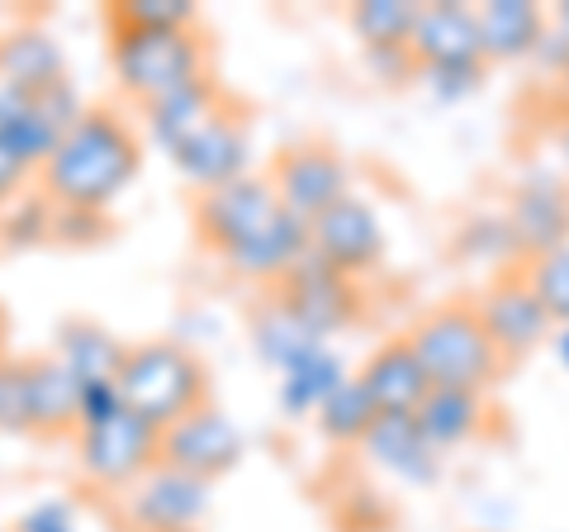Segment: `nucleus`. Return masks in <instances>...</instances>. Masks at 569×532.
<instances>
[{"mask_svg":"<svg viewBox=\"0 0 569 532\" xmlns=\"http://www.w3.org/2000/svg\"><path fill=\"white\" fill-rule=\"evenodd\" d=\"M309 253L318 262L337 266L342 276L361 280L370 272H380V262L389 253L385 219L376 215V205L366 195H342L337 205H328L318 219H309Z\"/></svg>","mask_w":569,"mask_h":532,"instance_id":"9d476101","label":"nucleus"},{"mask_svg":"<svg viewBox=\"0 0 569 532\" xmlns=\"http://www.w3.org/2000/svg\"><path fill=\"white\" fill-rule=\"evenodd\" d=\"M456 253L466 262H512V238H508V224L503 215H479V219H466L456 234Z\"/></svg>","mask_w":569,"mask_h":532,"instance_id":"7c9ffc66","label":"nucleus"},{"mask_svg":"<svg viewBox=\"0 0 569 532\" xmlns=\"http://www.w3.org/2000/svg\"><path fill=\"white\" fill-rule=\"evenodd\" d=\"M24 385H29V433L33 437H71L77 433L81 385L52 352L24 357Z\"/></svg>","mask_w":569,"mask_h":532,"instance_id":"a211bd4d","label":"nucleus"},{"mask_svg":"<svg viewBox=\"0 0 569 532\" xmlns=\"http://www.w3.org/2000/svg\"><path fill=\"white\" fill-rule=\"evenodd\" d=\"M470 305H475L479 324H485L489 343L498 347V357L503 362L531 357V352L546 347V338L556 333L550 314L541 309V299L531 295V286L522 280V272H498L489 286L470 299Z\"/></svg>","mask_w":569,"mask_h":532,"instance_id":"f8f14e48","label":"nucleus"},{"mask_svg":"<svg viewBox=\"0 0 569 532\" xmlns=\"http://www.w3.org/2000/svg\"><path fill=\"white\" fill-rule=\"evenodd\" d=\"M252 343H257V352H261V362L276 366V376H280V371L290 366L295 357H305L309 347H318L313 333L299 324V318H290V314L276 305V295L252 314Z\"/></svg>","mask_w":569,"mask_h":532,"instance_id":"bb28decb","label":"nucleus"},{"mask_svg":"<svg viewBox=\"0 0 569 532\" xmlns=\"http://www.w3.org/2000/svg\"><path fill=\"white\" fill-rule=\"evenodd\" d=\"M546 20H550V29H560L565 39H569V0H560V6H550V10H546Z\"/></svg>","mask_w":569,"mask_h":532,"instance_id":"e433bc0d","label":"nucleus"},{"mask_svg":"<svg viewBox=\"0 0 569 532\" xmlns=\"http://www.w3.org/2000/svg\"><path fill=\"white\" fill-rule=\"evenodd\" d=\"M408 58H413L418 72H432V67H485L475 6H466V0L418 6L413 33H408Z\"/></svg>","mask_w":569,"mask_h":532,"instance_id":"2eb2a0df","label":"nucleus"},{"mask_svg":"<svg viewBox=\"0 0 569 532\" xmlns=\"http://www.w3.org/2000/svg\"><path fill=\"white\" fill-rule=\"evenodd\" d=\"M200 532H204V528H200Z\"/></svg>","mask_w":569,"mask_h":532,"instance_id":"79ce46f5","label":"nucleus"},{"mask_svg":"<svg viewBox=\"0 0 569 532\" xmlns=\"http://www.w3.org/2000/svg\"><path fill=\"white\" fill-rule=\"evenodd\" d=\"M422 437L432 442V452H456L475 442L479 433L489 428V395L485 390H451V385H432L422 395V404L413 410Z\"/></svg>","mask_w":569,"mask_h":532,"instance_id":"6ab92c4d","label":"nucleus"},{"mask_svg":"<svg viewBox=\"0 0 569 532\" xmlns=\"http://www.w3.org/2000/svg\"><path fill=\"white\" fill-rule=\"evenodd\" d=\"M403 343L413 347L427 385L485 390L489 395V385L508 371V362L498 357V347L489 343V333L479 324L470 299H451V305H437L432 314H422L418 324L403 333Z\"/></svg>","mask_w":569,"mask_h":532,"instance_id":"39448f33","label":"nucleus"},{"mask_svg":"<svg viewBox=\"0 0 569 532\" xmlns=\"http://www.w3.org/2000/svg\"><path fill=\"white\" fill-rule=\"evenodd\" d=\"M29 181H33V171L20 162V157H14V148L0 144V209H6L10 200H20Z\"/></svg>","mask_w":569,"mask_h":532,"instance_id":"f704fd0d","label":"nucleus"},{"mask_svg":"<svg viewBox=\"0 0 569 532\" xmlns=\"http://www.w3.org/2000/svg\"><path fill=\"white\" fill-rule=\"evenodd\" d=\"M104 20L110 29H200V10L190 0H119Z\"/></svg>","mask_w":569,"mask_h":532,"instance_id":"c85d7f7f","label":"nucleus"},{"mask_svg":"<svg viewBox=\"0 0 569 532\" xmlns=\"http://www.w3.org/2000/svg\"><path fill=\"white\" fill-rule=\"evenodd\" d=\"M376 418H380L376 400L366 395L361 381L347 376V381L337 385L332 395L313 410V428H318V437H328L332 447H361L366 433L376 428Z\"/></svg>","mask_w":569,"mask_h":532,"instance_id":"393cba45","label":"nucleus"},{"mask_svg":"<svg viewBox=\"0 0 569 532\" xmlns=\"http://www.w3.org/2000/svg\"><path fill=\"white\" fill-rule=\"evenodd\" d=\"M550 77H560L565 81V72H569V39L560 29H550V20H546V33H541V43H537V52H531Z\"/></svg>","mask_w":569,"mask_h":532,"instance_id":"c9c22d12","label":"nucleus"},{"mask_svg":"<svg viewBox=\"0 0 569 532\" xmlns=\"http://www.w3.org/2000/svg\"><path fill=\"white\" fill-rule=\"evenodd\" d=\"M110 72L138 110L209 77L200 29H110Z\"/></svg>","mask_w":569,"mask_h":532,"instance_id":"20e7f679","label":"nucleus"},{"mask_svg":"<svg viewBox=\"0 0 569 532\" xmlns=\"http://www.w3.org/2000/svg\"><path fill=\"white\" fill-rule=\"evenodd\" d=\"M342 381H347L342 357H337L328 343H318L280 371V410L284 414H313Z\"/></svg>","mask_w":569,"mask_h":532,"instance_id":"b1692460","label":"nucleus"},{"mask_svg":"<svg viewBox=\"0 0 569 532\" xmlns=\"http://www.w3.org/2000/svg\"><path fill=\"white\" fill-rule=\"evenodd\" d=\"M247 157H252V129H247V115L228 100L204 129H194L171 152V167L181 171L186 186L204 195V190H219L228 181H238V176H247Z\"/></svg>","mask_w":569,"mask_h":532,"instance_id":"4468645a","label":"nucleus"},{"mask_svg":"<svg viewBox=\"0 0 569 532\" xmlns=\"http://www.w3.org/2000/svg\"><path fill=\"white\" fill-rule=\"evenodd\" d=\"M242 452H247V437L233 423V414H223L219 404L209 400L194 414L176 418L171 428H162V452H157V461L213 485V481H223V475H233L242 466Z\"/></svg>","mask_w":569,"mask_h":532,"instance_id":"1a4fd4ad","label":"nucleus"},{"mask_svg":"<svg viewBox=\"0 0 569 532\" xmlns=\"http://www.w3.org/2000/svg\"><path fill=\"white\" fill-rule=\"evenodd\" d=\"M427 81V91L441 96V100H460V96H475L479 81H485V67H432V72H418Z\"/></svg>","mask_w":569,"mask_h":532,"instance_id":"473e14b6","label":"nucleus"},{"mask_svg":"<svg viewBox=\"0 0 569 532\" xmlns=\"http://www.w3.org/2000/svg\"><path fill=\"white\" fill-rule=\"evenodd\" d=\"M209 504L213 485L194 481L186 471H171L162 461L123 494H114V513L129 532H200Z\"/></svg>","mask_w":569,"mask_h":532,"instance_id":"0eeeda50","label":"nucleus"},{"mask_svg":"<svg viewBox=\"0 0 569 532\" xmlns=\"http://www.w3.org/2000/svg\"><path fill=\"white\" fill-rule=\"evenodd\" d=\"M123 352H129V343H119L96 318H67L58 328V338H52V357L77 376V385L114 381L123 366Z\"/></svg>","mask_w":569,"mask_h":532,"instance_id":"5701e85b","label":"nucleus"},{"mask_svg":"<svg viewBox=\"0 0 569 532\" xmlns=\"http://www.w3.org/2000/svg\"><path fill=\"white\" fill-rule=\"evenodd\" d=\"M0 433H29V385H24V357H0Z\"/></svg>","mask_w":569,"mask_h":532,"instance_id":"2f4dec72","label":"nucleus"},{"mask_svg":"<svg viewBox=\"0 0 569 532\" xmlns=\"http://www.w3.org/2000/svg\"><path fill=\"white\" fill-rule=\"evenodd\" d=\"M10 532H77V509L67 500H43V504L24 509Z\"/></svg>","mask_w":569,"mask_h":532,"instance_id":"72a5a7b5","label":"nucleus"},{"mask_svg":"<svg viewBox=\"0 0 569 532\" xmlns=\"http://www.w3.org/2000/svg\"><path fill=\"white\" fill-rule=\"evenodd\" d=\"M52 238V205L39 190H24L20 200L0 209V247H33Z\"/></svg>","mask_w":569,"mask_h":532,"instance_id":"c756f323","label":"nucleus"},{"mask_svg":"<svg viewBox=\"0 0 569 532\" xmlns=\"http://www.w3.org/2000/svg\"><path fill=\"white\" fill-rule=\"evenodd\" d=\"M361 452L370 456V466L399 475L403 485H437L441 475V452H432V442L422 437L413 414H380L376 428L366 433Z\"/></svg>","mask_w":569,"mask_h":532,"instance_id":"f3484780","label":"nucleus"},{"mask_svg":"<svg viewBox=\"0 0 569 532\" xmlns=\"http://www.w3.org/2000/svg\"><path fill=\"white\" fill-rule=\"evenodd\" d=\"M556 357H560V362H565V371H569V324L556 333Z\"/></svg>","mask_w":569,"mask_h":532,"instance_id":"58836bf2","label":"nucleus"},{"mask_svg":"<svg viewBox=\"0 0 569 532\" xmlns=\"http://www.w3.org/2000/svg\"><path fill=\"white\" fill-rule=\"evenodd\" d=\"M194 234L238 280L271 290L309 257V224L280 205L261 171L194 195Z\"/></svg>","mask_w":569,"mask_h":532,"instance_id":"f257e3e1","label":"nucleus"},{"mask_svg":"<svg viewBox=\"0 0 569 532\" xmlns=\"http://www.w3.org/2000/svg\"><path fill=\"white\" fill-rule=\"evenodd\" d=\"M266 181L276 186L280 205L290 209L295 219H318L328 205H337L342 195H351V162L332 144H295L284 148L271 171H266Z\"/></svg>","mask_w":569,"mask_h":532,"instance_id":"9b49d317","label":"nucleus"},{"mask_svg":"<svg viewBox=\"0 0 569 532\" xmlns=\"http://www.w3.org/2000/svg\"><path fill=\"white\" fill-rule=\"evenodd\" d=\"M518 272L531 286V295L541 299V309L550 314V324L565 328L569 324V243L556 247V253H546V257L522 262Z\"/></svg>","mask_w":569,"mask_h":532,"instance_id":"cd10ccee","label":"nucleus"},{"mask_svg":"<svg viewBox=\"0 0 569 532\" xmlns=\"http://www.w3.org/2000/svg\"><path fill=\"white\" fill-rule=\"evenodd\" d=\"M560 91H565V100H569V72H565V81H560Z\"/></svg>","mask_w":569,"mask_h":532,"instance_id":"ea45409f","label":"nucleus"},{"mask_svg":"<svg viewBox=\"0 0 569 532\" xmlns=\"http://www.w3.org/2000/svg\"><path fill=\"white\" fill-rule=\"evenodd\" d=\"M71 447H77V475L86 485L100 494H123L157 466L162 428H152V423L138 418L133 410H119L100 423H81V428L71 433Z\"/></svg>","mask_w":569,"mask_h":532,"instance_id":"423d86ee","label":"nucleus"},{"mask_svg":"<svg viewBox=\"0 0 569 532\" xmlns=\"http://www.w3.org/2000/svg\"><path fill=\"white\" fill-rule=\"evenodd\" d=\"M556 148H560V157L569 162V110L560 115V124H556Z\"/></svg>","mask_w":569,"mask_h":532,"instance_id":"4c0bfd02","label":"nucleus"},{"mask_svg":"<svg viewBox=\"0 0 569 532\" xmlns=\"http://www.w3.org/2000/svg\"><path fill=\"white\" fill-rule=\"evenodd\" d=\"M503 224L518 262L546 257L569 243V181L556 171H531L508 190Z\"/></svg>","mask_w":569,"mask_h":532,"instance_id":"ddd939ff","label":"nucleus"},{"mask_svg":"<svg viewBox=\"0 0 569 532\" xmlns=\"http://www.w3.org/2000/svg\"><path fill=\"white\" fill-rule=\"evenodd\" d=\"M271 295H276V305L290 314V318H299V324H305L318 343H328V338H337V333H347L356 318H361V309H366L361 280L342 276L337 266L318 262L313 253L299 262Z\"/></svg>","mask_w":569,"mask_h":532,"instance_id":"6e6552de","label":"nucleus"},{"mask_svg":"<svg viewBox=\"0 0 569 532\" xmlns=\"http://www.w3.org/2000/svg\"><path fill=\"white\" fill-rule=\"evenodd\" d=\"M114 385H119L123 410L148 418L152 428H171L176 418H186L200 410V404H209L213 381L194 347L176 343V338H148V343H129Z\"/></svg>","mask_w":569,"mask_h":532,"instance_id":"7ed1b4c3","label":"nucleus"},{"mask_svg":"<svg viewBox=\"0 0 569 532\" xmlns=\"http://www.w3.org/2000/svg\"><path fill=\"white\" fill-rule=\"evenodd\" d=\"M142 138L114 105H86L67 124L48 162L33 171V186L52 209H81V215H110V205L138 181Z\"/></svg>","mask_w":569,"mask_h":532,"instance_id":"f03ea898","label":"nucleus"},{"mask_svg":"<svg viewBox=\"0 0 569 532\" xmlns=\"http://www.w3.org/2000/svg\"><path fill=\"white\" fill-rule=\"evenodd\" d=\"M356 381L366 385V395L376 400L380 414H413L422 404V395L432 390V385H427V376H422L418 357H413V347H408L403 338H385L361 362Z\"/></svg>","mask_w":569,"mask_h":532,"instance_id":"aec40b11","label":"nucleus"},{"mask_svg":"<svg viewBox=\"0 0 569 532\" xmlns=\"http://www.w3.org/2000/svg\"><path fill=\"white\" fill-rule=\"evenodd\" d=\"M413 20H418L413 0H356L347 10V24H351L366 58L370 52H408Z\"/></svg>","mask_w":569,"mask_h":532,"instance_id":"a878e982","label":"nucleus"},{"mask_svg":"<svg viewBox=\"0 0 569 532\" xmlns=\"http://www.w3.org/2000/svg\"><path fill=\"white\" fill-rule=\"evenodd\" d=\"M223 105H228V96L219 91V81L204 77V81H194V86H186V91H176L167 100L142 105V129H148L152 144L171 157L194 129H204V124L219 115Z\"/></svg>","mask_w":569,"mask_h":532,"instance_id":"4be33fe9","label":"nucleus"},{"mask_svg":"<svg viewBox=\"0 0 569 532\" xmlns=\"http://www.w3.org/2000/svg\"><path fill=\"white\" fill-rule=\"evenodd\" d=\"M479 20V48L489 62H527L546 33V6L537 0H485L475 6Z\"/></svg>","mask_w":569,"mask_h":532,"instance_id":"412c9836","label":"nucleus"},{"mask_svg":"<svg viewBox=\"0 0 569 532\" xmlns=\"http://www.w3.org/2000/svg\"><path fill=\"white\" fill-rule=\"evenodd\" d=\"M0 29H6V10H0Z\"/></svg>","mask_w":569,"mask_h":532,"instance_id":"a19ab883","label":"nucleus"},{"mask_svg":"<svg viewBox=\"0 0 569 532\" xmlns=\"http://www.w3.org/2000/svg\"><path fill=\"white\" fill-rule=\"evenodd\" d=\"M0 81L24 96H43L67 81V52L58 33L43 24H10L0 29Z\"/></svg>","mask_w":569,"mask_h":532,"instance_id":"dca6fc26","label":"nucleus"}]
</instances>
